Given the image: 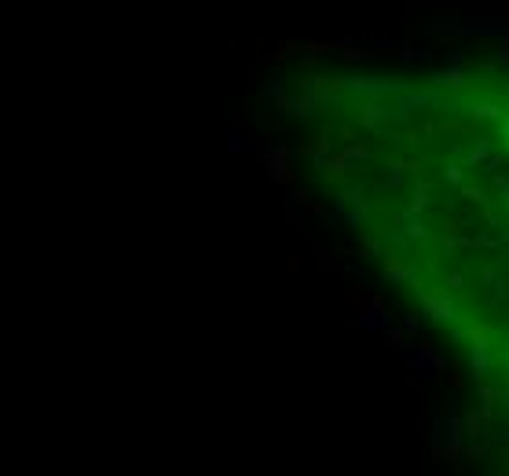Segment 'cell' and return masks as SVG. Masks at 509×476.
I'll list each match as a JSON object with an SVG mask.
<instances>
[{"instance_id": "cell-1", "label": "cell", "mask_w": 509, "mask_h": 476, "mask_svg": "<svg viewBox=\"0 0 509 476\" xmlns=\"http://www.w3.org/2000/svg\"><path fill=\"white\" fill-rule=\"evenodd\" d=\"M451 184V290L444 312L462 330L476 378L495 388L509 429V66L469 73Z\"/></svg>"}]
</instances>
